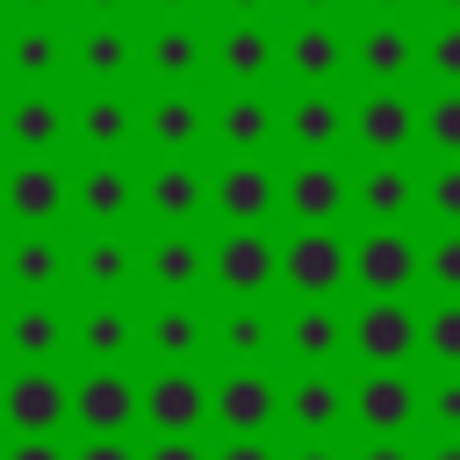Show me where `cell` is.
Here are the masks:
<instances>
[{"instance_id": "6da1fadb", "label": "cell", "mask_w": 460, "mask_h": 460, "mask_svg": "<svg viewBox=\"0 0 460 460\" xmlns=\"http://www.w3.org/2000/svg\"><path fill=\"white\" fill-rule=\"evenodd\" d=\"M137 367H216V309L201 295H151L137 309Z\"/></svg>"}, {"instance_id": "7a4b0ae2", "label": "cell", "mask_w": 460, "mask_h": 460, "mask_svg": "<svg viewBox=\"0 0 460 460\" xmlns=\"http://www.w3.org/2000/svg\"><path fill=\"white\" fill-rule=\"evenodd\" d=\"M208 431L216 438H280V367H216Z\"/></svg>"}, {"instance_id": "3957f363", "label": "cell", "mask_w": 460, "mask_h": 460, "mask_svg": "<svg viewBox=\"0 0 460 460\" xmlns=\"http://www.w3.org/2000/svg\"><path fill=\"white\" fill-rule=\"evenodd\" d=\"M352 431L359 438H424V374L417 367H359L352 374Z\"/></svg>"}, {"instance_id": "277c9868", "label": "cell", "mask_w": 460, "mask_h": 460, "mask_svg": "<svg viewBox=\"0 0 460 460\" xmlns=\"http://www.w3.org/2000/svg\"><path fill=\"white\" fill-rule=\"evenodd\" d=\"M72 431L79 438H137L144 431V374L137 367H79L72 374Z\"/></svg>"}, {"instance_id": "5b68a950", "label": "cell", "mask_w": 460, "mask_h": 460, "mask_svg": "<svg viewBox=\"0 0 460 460\" xmlns=\"http://www.w3.org/2000/svg\"><path fill=\"white\" fill-rule=\"evenodd\" d=\"M280 431L288 438H345L352 431V374L345 367H288L280 374Z\"/></svg>"}, {"instance_id": "8992f818", "label": "cell", "mask_w": 460, "mask_h": 460, "mask_svg": "<svg viewBox=\"0 0 460 460\" xmlns=\"http://www.w3.org/2000/svg\"><path fill=\"white\" fill-rule=\"evenodd\" d=\"M345 345L359 367H417L424 309H410V295H367L359 309H345Z\"/></svg>"}, {"instance_id": "52a82bcc", "label": "cell", "mask_w": 460, "mask_h": 460, "mask_svg": "<svg viewBox=\"0 0 460 460\" xmlns=\"http://www.w3.org/2000/svg\"><path fill=\"white\" fill-rule=\"evenodd\" d=\"M345 280H352V237H345L338 223H295V230L280 237V288H288L295 302H309V295H345Z\"/></svg>"}, {"instance_id": "ba28073f", "label": "cell", "mask_w": 460, "mask_h": 460, "mask_svg": "<svg viewBox=\"0 0 460 460\" xmlns=\"http://www.w3.org/2000/svg\"><path fill=\"white\" fill-rule=\"evenodd\" d=\"M208 288L216 295H273L280 288V237L266 223H223L208 244Z\"/></svg>"}, {"instance_id": "9c48e42d", "label": "cell", "mask_w": 460, "mask_h": 460, "mask_svg": "<svg viewBox=\"0 0 460 460\" xmlns=\"http://www.w3.org/2000/svg\"><path fill=\"white\" fill-rule=\"evenodd\" d=\"M0 431L7 438L72 431V374L65 367H14L0 381Z\"/></svg>"}, {"instance_id": "30bf717a", "label": "cell", "mask_w": 460, "mask_h": 460, "mask_svg": "<svg viewBox=\"0 0 460 460\" xmlns=\"http://www.w3.org/2000/svg\"><path fill=\"white\" fill-rule=\"evenodd\" d=\"M144 438H208V367H144Z\"/></svg>"}, {"instance_id": "8fae6325", "label": "cell", "mask_w": 460, "mask_h": 460, "mask_svg": "<svg viewBox=\"0 0 460 460\" xmlns=\"http://www.w3.org/2000/svg\"><path fill=\"white\" fill-rule=\"evenodd\" d=\"M352 288L359 295H417L424 288V244L402 223H367V237H352Z\"/></svg>"}, {"instance_id": "7c38bea8", "label": "cell", "mask_w": 460, "mask_h": 460, "mask_svg": "<svg viewBox=\"0 0 460 460\" xmlns=\"http://www.w3.org/2000/svg\"><path fill=\"white\" fill-rule=\"evenodd\" d=\"M0 352L14 367H58L72 352V316L58 295H14V309H0Z\"/></svg>"}, {"instance_id": "4fadbf2b", "label": "cell", "mask_w": 460, "mask_h": 460, "mask_svg": "<svg viewBox=\"0 0 460 460\" xmlns=\"http://www.w3.org/2000/svg\"><path fill=\"white\" fill-rule=\"evenodd\" d=\"M216 367H280V309L266 295H223Z\"/></svg>"}, {"instance_id": "5bb4252c", "label": "cell", "mask_w": 460, "mask_h": 460, "mask_svg": "<svg viewBox=\"0 0 460 460\" xmlns=\"http://www.w3.org/2000/svg\"><path fill=\"white\" fill-rule=\"evenodd\" d=\"M65 208H72V180L58 172V158H22L0 172V216L14 230H58Z\"/></svg>"}, {"instance_id": "9a60e30c", "label": "cell", "mask_w": 460, "mask_h": 460, "mask_svg": "<svg viewBox=\"0 0 460 460\" xmlns=\"http://www.w3.org/2000/svg\"><path fill=\"white\" fill-rule=\"evenodd\" d=\"M280 359L288 367H345L352 359L338 295H309V302L280 309Z\"/></svg>"}, {"instance_id": "2e32d148", "label": "cell", "mask_w": 460, "mask_h": 460, "mask_svg": "<svg viewBox=\"0 0 460 460\" xmlns=\"http://www.w3.org/2000/svg\"><path fill=\"white\" fill-rule=\"evenodd\" d=\"M72 352H79V367H137L129 295H86V309L72 316Z\"/></svg>"}, {"instance_id": "e0dca14e", "label": "cell", "mask_w": 460, "mask_h": 460, "mask_svg": "<svg viewBox=\"0 0 460 460\" xmlns=\"http://www.w3.org/2000/svg\"><path fill=\"white\" fill-rule=\"evenodd\" d=\"M72 280H79V295H137L144 288V244H129L122 230H86L72 244Z\"/></svg>"}, {"instance_id": "ac0fdd59", "label": "cell", "mask_w": 460, "mask_h": 460, "mask_svg": "<svg viewBox=\"0 0 460 460\" xmlns=\"http://www.w3.org/2000/svg\"><path fill=\"white\" fill-rule=\"evenodd\" d=\"M208 208L223 223H273L280 216V172L266 158H230L216 180H208Z\"/></svg>"}, {"instance_id": "d6986e66", "label": "cell", "mask_w": 460, "mask_h": 460, "mask_svg": "<svg viewBox=\"0 0 460 460\" xmlns=\"http://www.w3.org/2000/svg\"><path fill=\"white\" fill-rule=\"evenodd\" d=\"M280 208H288V223H345V208H352V180H345V165H331V151L288 165V180H280Z\"/></svg>"}, {"instance_id": "ffe728a7", "label": "cell", "mask_w": 460, "mask_h": 460, "mask_svg": "<svg viewBox=\"0 0 460 460\" xmlns=\"http://www.w3.org/2000/svg\"><path fill=\"white\" fill-rule=\"evenodd\" d=\"M0 280H7L14 295H58V288L72 280L65 237H58V230H14V237L0 244Z\"/></svg>"}, {"instance_id": "44dd1931", "label": "cell", "mask_w": 460, "mask_h": 460, "mask_svg": "<svg viewBox=\"0 0 460 460\" xmlns=\"http://www.w3.org/2000/svg\"><path fill=\"white\" fill-rule=\"evenodd\" d=\"M208 137H216L230 158H259L266 144H280V101H266L259 86H230L223 108L208 115Z\"/></svg>"}, {"instance_id": "7402d4cb", "label": "cell", "mask_w": 460, "mask_h": 460, "mask_svg": "<svg viewBox=\"0 0 460 460\" xmlns=\"http://www.w3.org/2000/svg\"><path fill=\"white\" fill-rule=\"evenodd\" d=\"M345 129H352V144H359L367 158H402L410 137H417V108H410L402 86H374V93L345 115Z\"/></svg>"}, {"instance_id": "603a6c76", "label": "cell", "mask_w": 460, "mask_h": 460, "mask_svg": "<svg viewBox=\"0 0 460 460\" xmlns=\"http://www.w3.org/2000/svg\"><path fill=\"white\" fill-rule=\"evenodd\" d=\"M144 216L158 230H194L208 216V172L187 158H165L158 172H144Z\"/></svg>"}, {"instance_id": "cb8c5ba5", "label": "cell", "mask_w": 460, "mask_h": 460, "mask_svg": "<svg viewBox=\"0 0 460 460\" xmlns=\"http://www.w3.org/2000/svg\"><path fill=\"white\" fill-rule=\"evenodd\" d=\"M201 288H208V244L194 230H151L144 295H201Z\"/></svg>"}, {"instance_id": "d4e9b609", "label": "cell", "mask_w": 460, "mask_h": 460, "mask_svg": "<svg viewBox=\"0 0 460 460\" xmlns=\"http://www.w3.org/2000/svg\"><path fill=\"white\" fill-rule=\"evenodd\" d=\"M72 208H79L93 230H122V223L144 208V180H129L115 158H93V165L72 180Z\"/></svg>"}, {"instance_id": "484cf974", "label": "cell", "mask_w": 460, "mask_h": 460, "mask_svg": "<svg viewBox=\"0 0 460 460\" xmlns=\"http://www.w3.org/2000/svg\"><path fill=\"white\" fill-rule=\"evenodd\" d=\"M137 137H144L151 151H165V158H187L194 144H208V108H201L187 86H165V93L144 108Z\"/></svg>"}, {"instance_id": "4316f807", "label": "cell", "mask_w": 460, "mask_h": 460, "mask_svg": "<svg viewBox=\"0 0 460 460\" xmlns=\"http://www.w3.org/2000/svg\"><path fill=\"white\" fill-rule=\"evenodd\" d=\"M0 137H7L22 158H50L58 137H65V108H58V93H50V86H22V93L0 108Z\"/></svg>"}, {"instance_id": "83f0119b", "label": "cell", "mask_w": 460, "mask_h": 460, "mask_svg": "<svg viewBox=\"0 0 460 460\" xmlns=\"http://www.w3.org/2000/svg\"><path fill=\"white\" fill-rule=\"evenodd\" d=\"M280 137L302 151V158H323L331 144H345V101L331 86H302L288 108H280Z\"/></svg>"}, {"instance_id": "f1b7e54d", "label": "cell", "mask_w": 460, "mask_h": 460, "mask_svg": "<svg viewBox=\"0 0 460 460\" xmlns=\"http://www.w3.org/2000/svg\"><path fill=\"white\" fill-rule=\"evenodd\" d=\"M352 208H359L367 223H410V208H417L410 165H402V158H374V165L352 180Z\"/></svg>"}, {"instance_id": "f546056e", "label": "cell", "mask_w": 460, "mask_h": 460, "mask_svg": "<svg viewBox=\"0 0 460 460\" xmlns=\"http://www.w3.org/2000/svg\"><path fill=\"white\" fill-rule=\"evenodd\" d=\"M280 65L295 72V86H331V79L345 72V36H338L331 22H316V14H309V22L280 43Z\"/></svg>"}, {"instance_id": "4dcf8cb0", "label": "cell", "mask_w": 460, "mask_h": 460, "mask_svg": "<svg viewBox=\"0 0 460 460\" xmlns=\"http://www.w3.org/2000/svg\"><path fill=\"white\" fill-rule=\"evenodd\" d=\"M273 65H280V43H273L252 14H237V29H223V43H216V72H223V86H259Z\"/></svg>"}, {"instance_id": "1f68e13d", "label": "cell", "mask_w": 460, "mask_h": 460, "mask_svg": "<svg viewBox=\"0 0 460 460\" xmlns=\"http://www.w3.org/2000/svg\"><path fill=\"white\" fill-rule=\"evenodd\" d=\"M137 122H144V115H129V101H122V93L93 86V93H86V108L72 115V137H79L93 158H115V151L137 137Z\"/></svg>"}, {"instance_id": "d6a6232c", "label": "cell", "mask_w": 460, "mask_h": 460, "mask_svg": "<svg viewBox=\"0 0 460 460\" xmlns=\"http://www.w3.org/2000/svg\"><path fill=\"white\" fill-rule=\"evenodd\" d=\"M201 65H208V43H201V29H187V22H165V29H151V43H144V72H151L158 86H187Z\"/></svg>"}, {"instance_id": "836d02e7", "label": "cell", "mask_w": 460, "mask_h": 460, "mask_svg": "<svg viewBox=\"0 0 460 460\" xmlns=\"http://www.w3.org/2000/svg\"><path fill=\"white\" fill-rule=\"evenodd\" d=\"M352 65L367 72V86H402V72L417 65V43H410V29H402V22H388V14H381V22L352 43Z\"/></svg>"}, {"instance_id": "e575fe53", "label": "cell", "mask_w": 460, "mask_h": 460, "mask_svg": "<svg viewBox=\"0 0 460 460\" xmlns=\"http://www.w3.org/2000/svg\"><path fill=\"white\" fill-rule=\"evenodd\" d=\"M65 65V43H58V29H43V22H29V29H14L7 36V72L22 79V86H50V72Z\"/></svg>"}, {"instance_id": "d590c367", "label": "cell", "mask_w": 460, "mask_h": 460, "mask_svg": "<svg viewBox=\"0 0 460 460\" xmlns=\"http://www.w3.org/2000/svg\"><path fill=\"white\" fill-rule=\"evenodd\" d=\"M417 359H424L431 374H453V367H460V295H431V309H424V345H417Z\"/></svg>"}, {"instance_id": "8d00e7d4", "label": "cell", "mask_w": 460, "mask_h": 460, "mask_svg": "<svg viewBox=\"0 0 460 460\" xmlns=\"http://www.w3.org/2000/svg\"><path fill=\"white\" fill-rule=\"evenodd\" d=\"M129 65H137V50H129V36H122V29H108V22H101V29H79V72H86L93 86L122 79Z\"/></svg>"}, {"instance_id": "74e56055", "label": "cell", "mask_w": 460, "mask_h": 460, "mask_svg": "<svg viewBox=\"0 0 460 460\" xmlns=\"http://www.w3.org/2000/svg\"><path fill=\"white\" fill-rule=\"evenodd\" d=\"M417 137L438 151V158H460V86H438L431 108L417 115Z\"/></svg>"}, {"instance_id": "f35d334b", "label": "cell", "mask_w": 460, "mask_h": 460, "mask_svg": "<svg viewBox=\"0 0 460 460\" xmlns=\"http://www.w3.org/2000/svg\"><path fill=\"white\" fill-rule=\"evenodd\" d=\"M424 438H460V367L424 374Z\"/></svg>"}, {"instance_id": "ab89813d", "label": "cell", "mask_w": 460, "mask_h": 460, "mask_svg": "<svg viewBox=\"0 0 460 460\" xmlns=\"http://www.w3.org/2000/svg\"><path fill=\"white\" fill-rule=\"evenodd\" d=\"M417 208H424L438 230H453V223H460V158H438V172L417 187Z\"/></svg>"}, {"instance_id": "60d3db41", "label": "cell", "mask_w": 460, "mask_h": 460, "mask_svg": "<svg viewBox=\"0 0 460 460\" xmlns=\"http://www.w3.org/2000/svg\"><path fill=\"white\" fill-rule=\"evenodd\" d=\"M424 288L431 295H460V223L424 244Z\"/></svg>"}, {"instance_id": "b9f144b4", "label": "cell", "mask_w": 460, "mask_h": 460, "mask_svg": "<svg viewBox=\"0 0 460 460\" xmlns=\"http://www.w3.org/2000/svg\"><path fill=\"white\" fill-rule=\"evenodd\" d=\"M424 72H431L438 86H460V22L431 29V43H424Z\"/></svg>"}, {"instance_id": "7bdbcfd3", "label": "cell", "mask_w": 460, "mask_h": 460, "mask_svg": "<svg viewBox=\"0 0 460 460\" xmlns=\"http://www.w3.org/2000/svg\"><path fill=\"white\" fill-rule=\"evenodd\" d=\"M0 460H72V438L65 431H36V438H7Z\"/></svg>"}, {"instance_id": "ee69618b", "label": "cell", "mask_w": 460, "mask_h": 460, "mask_svg": "<svg viewBox=\"0 0 460 460\" xmlns=\"http://www.w3.org/2000/svg\"><path fill=\"white\" fill-rule=\"evenodd\" d=\"M352 460H424V438H352Z\"/></svg>"}, {"instance_id": "f6af8a7d", "label": "cell", "mask_w": 460, "mask_h": 460, "mask_svg": "<svg viewBox=\"0 0 460 460\" xmlns=\"http://www.w3.org/2000/svg\"><path fill=\"white\" fill-rule=\"evenodd\" d=\"M208 460H280V438H216Z\"/></svg>"}, {"instance_id": "bcb514c9", "label": "cell", "mask_w": 460, "mask_h": 460, "mask_svg": "<svg viewBox=\"0 0 460 460\" xmlns=\"http://www.w3.org/2000/svg\"><path fill=\"white\" fill-rule=\"evenodd\" d=\"M72 460H144L137 438H72Z\"/></svg>"}, {"instance_id": "7dc6e473", "label": "cell", "mask_w": 460, "mask_h": 460, "mask_svg": "<svg viewBox=\"0 0 460 460\" xmlns=\"http://www.w3.org/2000/svg\"><path fill=\"white\" fill-rule=\"evenodd\" d=\"M280 460H352V446L345 438H288Z\"/></svg>"}, {"instance_id": "c3c4849f", "label": "cell", "mask_w": 460, "mask_h": 460, "mask_svg": "<svg viewBox=\"0 0 460 460\" xmlns=\"http://www.w3.org/2000/svg\"><path fill=\"white\" fill-rule=\"evenodd\" d=\"M144 460H208V438H144Z\"/></svg>"}, {"instance_id": "681fc988", "label": "cell", "mask_w": 460, "mask_h": 460, "mask_svg": "<svg viewBox=\"0 0 460 460\" xmlns=\"http://www.w3.org/2000/svg\"><path fill=\"white\" fill-rule=\"evenodd\" d=\"M424 460H460V438H424Z\"/></svg>"}, {"instance_id": "f907efd6", "label": "cell", "mask_w": 460, "mask_h": 460, "mask_svg": "<svg viewBox=\"0 0 460 460\" xmlns=\"http://www.w3.org/2000/svg\"><path fill=\"white\" fill-rule=\"evenodd\" d=\"M223 7H230V14H259L266 0H223Z\"/></svg>"}, {"instance_id": "816d5d0a", "label": "cell", "mask_w": 460, "mask_h": 460, "mask_svg": "<svg viewBox=\"0 0 460 460\" xmlns=\"http://www.w3.org/2000/svg\"><path fill=\"white\" fill-rule=\"evenodd\" d=\"M14 7H22V14H43V7H58V0H14Z\"/></svg>"}, {"instance_id": "f5cc1de1", "label": "cell", "mask_w": 460, "mask_h": 460, "mask_svg": "<svg viewBox=\"0 0 460 460\" xmlns=\"http://www.w3.org/2000/svg\"><path fill=\"white\" fill-rule=\"evenodd\" d=\"M295 7H302V14H323V7H338V0H295Z\"/></svg>"}, {"instance_id": "db71d44e", "label": "cell", "mask_w": 460, "mask_h": 460, "mask_svg": "<svg viewBox=\"0 0 460 460\" xmlns=\"http://www.w3.org/2000/svg\"><path fill=\"white\" fill-rule=\"evenodd\" d=\"M367 7H374V14H395V7H402V0H367Z\"/></svg>"}, {"instance_id": "11a10c76", "label": "cell", "mask_w": 460, "mask_h": 460, "mask_svg": "<svg viewBox=\"0 0 460 460\" xmlns=\"http://www.w3.org/2000/svg\"><path fill=\"white\" fill-rule=\"evenodd\" d=\"M158 7H165V14H187V7H194V0H158Z\"/></svg>"}, {"instance_id": "9f6ffc18", "label": "cell", "mask_w": 460, "mask_h": 460, "mask_svg": "<svg viewBox=\"0 0 460 460\" xmlns=\"http://www.w3.org/2000/svg\"><path fill=\"white\" fill-rule=\"evenodd\" d=\"M86 7H93V14H108V7H122V0H86Z\"/></svg>"}, {"instance_id": "6f0895ef", "label": "cell", "mask_w": 460, "mask_h": 460, "mask_svg": "<svg viewBox=\"0 0 460 460\" xmlns=\"http://www.w3.org/2000/svg\"><path fill=\"white\" fill-rule=\"evenodd\" d=\"M438 7H446V14H460V0H438Z\"/></svg>"}]
</instances>
